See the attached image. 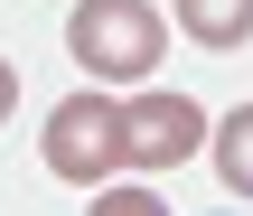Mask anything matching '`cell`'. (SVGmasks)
I'll return each instance as SVG.
<instances>
[{"instance_id": "7a4b0ae2", "label": "cell", "mask_w": 253, "mask_h": 216, "mask_svg": "<svg viewBox=\"0 0 253 216\" xmlns=\"http://www.w3.org/2000/svg\"><path fill=\"white\" fill-rule=\"evenodd\" d=\"M38 151H47V169H56L66 188H103V179L122 169V104L94 94V85L66 94V104L47 113V141H38Z\"/></svg>"}, {"instance_id": "3957f363", "label": "cell", "mask_w": 253, "mask_h": 216, "mask_svg": "<svg viewBox=\"0 0 253 216\" xmlns=\"http://www.w3.org/2000/svg\"><path fill=\"white\" fill-rule=\"evenodd\" d=\"M207 151V113L188 94H131L122 104V169H178Z\"/></svg>"}, {"instance_id": "6da1fadb", "label": "cell", "mask_w": 253, "mask_h": 216, "mask_svg": "<svg viewBox=\"0 0 253 216\" xmlns=\"http://www.w3.org/2000/svg\"><path fill=\"white\" fill-rule=\"evenodd\" d=\"M66 47H75V66H94V85H141L169 47V19L150 0H75Z\"/></svg>"}, {"instance_id": "52a82bcc", "label": "cell", "mask_w": 253, "mask_h": 216, "mask_svg": "<svg viewBox=\"0 0 253 216\" xmlns=\"http://www.w3.org/2000/svg\"><path fill=\"white\" fill-rule=\"evenodd\" d=\"M9 113H19V66L0 56V122H9Z\"/></svg>"}, {"instance_id": "5b68a950", "label": "cell", "mask_w": 253, "mask_h": 216, "mask_svg": "<svg viewBox=\"0 0 253 216\" xmlns=\"http://www.w3.org/2000/svg\"><path fill=\"white\" fill-rule=\"evenodd\" d=\"M207 151H216L225 198H244V207H253V104H235V113L216 122V141H207Z\"/></svg>"}, {"instance_id": "8992f818", "label": "cell", "mask_w": 253, "mask_h": 216, "mask_svg": "<svg viewBox=\"0 0 253 216\" xmlns=\"http://www.w3.org/2000/svg\"><path fill=\"white\" fill-rule=\"evenodd\" d=\"M94 216H169L150 188H94Z\"/></svg>"}, {"instance_id": "277c9868", "label": "cell", "mask_w": 253, "mask_h": 216, "mask_svg": "<svg viewBox=\"0 0 253 216\" xmlns=\"http://www.w3.org/2000/svg\"><path fill=\"white\" fill-rule=\"evenodd\" d=\"M169 19L197 47H244L253 38V0H169Z\"/></svg>"}]
</instances>
